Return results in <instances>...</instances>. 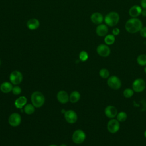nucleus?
<instances>
[{
    "label": "nucleus",
    "mask_w": 146,
    "mask_h": 146,
    "mask_svg": "<svg viewBox=\"0 0 146 146\" xmlns=\"http://www.w3.org/2000/svg\"><path fill=\"white\" fill-rule=\"evenodd\" d=\"M143 27L141 21L136 18H131L129 19L125 24V29L127 32L131 34L139 32Z\"/></svg>",
    "instance_id": "f257e3e1"
},
{
    "label": "nucleus",
    "mask_w": 146,
    "mask_h": 146,
    "mask_svg": "<svg viewBox=\"0 0 146 146\" xmlns=\"http://www.w3.org/2000/svg\"><path fill=\"white\" fill-rule=\"evenodd\" d=\"M119 14L115 11H111L108 13L104 18V21L106 23V25L111 27L116 26L119 23Z\"/></svg>",
    "instance_id": "f03ea898"
},
{
    "label": "nucleus",
    "mask_w": 146,
    "mask_h": 146,
    "mask_svg": "<svg viewBox=\"0 0 146 146\" xmlns=\"http://www.w3.org/2000/svg\"><path fill=\"white\" fill-rule=\"evenodd\" d=\"M32 104L36 108L42 107L44 103L45 98L43 94L39 91L34 92L31 96Z\"/></svg>",
    "instance_id": "7ed1b4c3"
},
{
    "label": "nucleus",
    "mask_w": 146,
    "mask_h": 146,
    "mask_svg": "<svg viewBox=\"0 0 146 146\" xmlns=\"http://www.w3.org/2000/svg\"><path fill=\"white\" fill-rule=\"evenodd\" d=\"M108 86L113 90H119L121 87V82L120 79L115 75L110 76L107 81Z\"/></svg>",
    "instance_id": "20e7f679"
},
{
    "label": "nucleus",
    "mask_w": 146,
    "mask_h": 146,
    "mask_svg": "<svg viewBox=\"0 0 146 146\" xmlns=\"http://www.w3.org/2000/svg\"><path fill=\"white\" fill-rule=\"evenodd\" d=\"M146 87L145 82L141 78L136 79L132 83V90L136 92H141L143 91Z\"/></svg>",
    "instance_id": "39448f33"
},
{
    "label": "nucleus",
    "mask_w": 146,
    "mask_h": 146,
    "mask_svg": "<svg viewBox=\"0 0 146 146\" xmlns=\"http://www.w3.org/2000/svg\"><path fill=\"white\" fill-rule=\"evenodd\" d=\"M86 139V133L81 129H77L72 134V139L74 143L80 144L82 143Z\"/></svg>",
    "instance_id": "423d86ee"
},
{
    "label": "nucleus",
    "mask_w": 146,
    "mask_h": 146,
    "mask_svg": "<svg viewBox=\"0 0 146 146\" xmlns=\"http://www.w3.org/2000/svg\"><path fill=\"white\" fill-rule=\"evenodd\" d=\"M107 130L111 133H116L120 129V122L115 119H111L107 123Z\"/></svg>",
    "instance_id": "0eeeda50"
},
{
    "label": "nucleus",
    "mask_w": 146,
    "mask_h": 146,
    "mask_svg": "<svg viewBox=\"0 0 146 146\" xmlns=\"http://www.w3.org/2000/svg\"><path fill=\"white\" fill-rule=\"evenodd\" d=\"M9 79L12 84L17 85L21 83L23 79V76L21 72L15 70L10 74Z\"/></svg>",
    "instance_id": "6e6552de"
},
{
    "label": "nucleus",
    "mask_w": 146,
    "mask_h": 146,
    "mask_svg": "<svg viewBox=\"0 0 146 146\" xmlns=\"http://www.w3.org/2000/svg\"><path fill=\"white\" fill-rule=\"evenodd\" d=\"M98 54L102 57H107L111 53V49L106 44H100L96 48Z\"/></svg>",
    "instance_id": "1a4fd4ad"
},
{
    "label": "nucleus",
    "mask_w": 146,
    "mask_h": 146,
    "mask_svg": "<svg viewBox=\"0 0 146 146\" xmlns=\"http://www.w3.org/2000/svg\"><path fill=\"white\" fill-rule=\"evenodd\" d=\"M8 121L11 126L17 127L21 123V117L18 113H13L9 116Z\"/></svg>",
    "instance_id": "9d476101"
},
{
    "label": "nucleus",
    "mask_w": 146,
    "mask_h": 146,
    "mask_svg": "<svg viewBox=\"0 0 146 146\" xmlns=\"http://www.w3.org/2000/svg\"><path fill=\"white\" fill-rule=\"evenodd\" d=\"M64 117L66 121L70 124L75 123L78 119L77 114L73 110H68L66 111L64 113Z\"/></svg>",
    "instance_id": "9b49d317"
},
{
    "label": "nucleus",
    "mask_w": 146,
    "mask_h": 146,
    "mask_svg": "<svg viewBox=\"0 0 146 146\" xmlns=\"http://www.w3.org/2000/svg\"><path fill=\"white\" fill-rule=\"evenodd\" d=\"M104 114L109 119H114L117 114L116 108L112 105L107 106L104 109Z\"/></svg>",
    "instance_id": "f8f14e48"
},
{
    "label": "nucleus",
    "mask_w": 146,
    "mask_h": 146,
    "mask_svg": "<svg viewBox=\"0 0 146 146\" xmlns=\"http://www.w3.org/2000/svg\"><path fill=\"white\" fill-rule=\"evenodd\" d=\"M90 18L92 22L95 25L101 24L104 20V17L103 15L99 12H95L92 13L91 15Z\"/></svg>",
    "instance_id": "ddd939ff"
},
{
    "label": "nucleus",
    "mask_w": 146,
    "mask_h": 146,
    "mask_svg": "<svg viewBox=\"0 0 146 146\" xmlns=\"http://www.w3.org/2000/svg\"><path fill=\"white\" fill-rule=\"evenodd\" d=\"M141 7L138 5L132 6L129 10V15L132 18H136L141 14Z\"/></svg>",
    "instance_id": "4468645a"
},
{
    "label": "nucleus",
    "mask_w": 146,
    "mask_h": 146,
    "mask_svg": "<svg viewBox=\"0 0 146 146\" xmlns=\"http://www.w3.org/2000/svg\"><path fill=\"white\" fill-rule=\"evenodd\" d=\"M108 31V27L105 24H100L96 28V33L99 36H106Z\"/></svg>",
    "instance_id": "2eb2a0df"
},
{
    "label": "nucleus",
    "mask_w": 146,
    "mask_h": 146,
    "mask_svg": "<svg viewBox=\"0 0 146 146\" xmlns=\"http://www.w3.org/2000/svg\"><path fill=\"white\" fill-rule=\"evenodd\" d=\"M56 98L62 104H65L69 101V96L65 91H60L58 92Z\"/></svg>",
    "instance_id": "dca6fc26"
},
{
    "label": "nucleus",
    "mask_w": 146,
    "mask_h": 146,
    "mask_svg": "<svg viewBox=\"0 0 146 146\" xmlns=\"http://www.w3.org/2000/svg\"><path fill=\"white\" fill-rule=\"evenodd\" d=\"M27 27L31 30L37 29L40 25V22L38 19L36 18H31L27 22Z\"/></svg>",
    "instance_id": "f3484780"
},
{
    "label": "nucleus",
    "mask_w": 146,
    "mask_h": 146,
    "mask_svg": "<svg viewBox=\"0 0 146 146\" xmlns=\"http://www.w3.org/2000/svg\"><path fill=\"white\" fill-rule=\"evenodd\" d=\"M27 98L24 96H21L17 98L14 102V105L17 108H22L27 103Z\"/></svg>",
    "instance_id": "a211bd4d"
},
{
    "label": "nucleus",
    "mask_w": 146,
    "mask_h": 146,
    "mask_svg": "<svg viewBox=\"0 0 146 146\" xmlns=\"http://www.w3.org/2000/svg\"><path fill=\"white\" fill-rule=\"evenodd\" d=\"M13 86L11 83L5 82L2 83L0 86V90L3 93H9L12 91Z\"/></svg>",
    "instance_id": "6ab92c4d"
},
{
    "label": "nucleus",
    "mask_w": 146,
    "mask_h": 146,
    "mask_svg": "<svg viewBox=\"0 0 146 146\" xmlns=\"http://www.w3.org/2000/svg\"><path fill=\"white\" fill-rule=\"evenodd\" d=\"M80 93L77 91H74L71 93L69 96V100L72 103H75L79 101V100L80 99Z\"/></svg>",
    "instance_id": "aec40b11"
},
{
    "label": "nucleus",
    "mask_w": 146,
    "mask_h": 146,
    "mask_svg": "<svg viewBox=\"0 0 146 146\" xmlns=\"http://www.w3.org/2000/svg\"><path fill=\"white\" fill-rule=\"evenodd\" d=\"M104 43L110 46L113 44L115 42V35L112 34H108L105 36V38L104 39Z\"/></svg>",
    "instance_id": "412c9836"
},
{
    "label": "nucleus",
    "mask_w": 146,
    "mask_h": 146,
    "mask_svg": "<svg viewBox=\"0 0 146 146\" xmlns=\"http://www.w3.org/2000/svg\"><path fill=\"white\" fill-rule=\"evenodd\" d=\"M35 107L31 104H26L23 107V110L24 112L27 114V115H31L35 111Z\"/></svg>",
    "instance_id": "4be33fe9"
},
{
    "label": "nucleus",
    "mask_w": 146,
    "mask_h": 146,
    "mask_svg": "<svg viewBox=\"0 0 146 146\" xmlns=\"http://www.w3.org/2000/svg\"><path fill=\"white\" fill-rule=\"evenodd\" d=\"M137 63L138 64L141 66H146V55L145 54H141L139 55L136 59Z\"/></svg>",
    "instance_id": "5701e85b"
},
{
    "label": "nucleus",
    "mask_w": 146,
    "mask_h": 146,
    "mask_svg": "<svg viewBox=\"0 0 146 146\" xmlns=\"http://www.w3.org/2000/svg\"><path fill=\"white\" fill-rule=\"evenodd\" d=\"M127 114L125 112L121 111L117 113L116 115V119L119 122H124L127 120Z\"/></svg>",
    "instance_id": "b1692460"
},
{
    "label": "nucleus",
    "mask_w": 146,
    "mask_h": 146,
    "mask_svg": "<svg viewBox=\"0 0 146 146\" xmlns=\"http://www.w3.org/2000/svg\"><path fill=\"white\" fill-rule=\"evenodd\" d=\"M99 76L103 79H107L110 76V71L107 68L100 69L99 72Z\"/></svg>",
    "instance_id": "393cba45"
},
{
    "label": "nucleus",
    "mask_w": 146,
    "mask_h": 146,
    "mask_svg": "<svg viewBox=\"0 0 146 146\" xmlns=\"http://www.w3.org/2000/svg\"><path fill=\"white\" fill-rule=\"evenodd\" d=\"M123 95L126 98H131L134 94V91L132 90V88H127L123 91Z\"/></svg>",
    "instance_id": "a878e982"
},
{
    "label": "nucleus",
    "mask_w": 146,
    "mask_h": 146,
    "mask_svg": "<svg viewBox=\"0 0 146 146\" xmlns=\"http://www.w3.org/2000/svg\"><path fill=\"white\" fill-rule=\"evenodd\" d=\"M79 59L82 62H85L86 61L88 58V53L85 51H82L79 55Z\"/></svg>",
    "instance_id": "bb28decb"
},
{
    "label": "nucleus",
    "mask_w": 146,
    "mask_h": 146,
    "mask_svg": "<svg viewBox=\"0 0 146 146\" xmlns=\"http://www.w3.org/2000/svg\"><path fill=\"white\" fill-rule=\"evenodd\" d=\"M22 90H21V88L20 87L18 86H15L14 87H13V89H12V92L14 95H18L19 94H21Z\"/></svg>",
    "instance_id": "cd10ccee"
},
{
    "label": "nucleus",
    "mask_w": 146,
    "mask_h": 146,
    "mask_svg": "<svg viewBox=\"0 0 146 146\" xmlns=\"http://www.w3.org/2000/svg\"><path fill=\"white\" fill-rule=\"evenodd\" d=\"M139 32L140 35L143 38H146V26L143 27Z\"/></svg>",
    "instance_id": "c85d7f7f"
},
{
    "label": "nucleus",
    "mask_w": 146,
    "mask_h": 146,
    "mask_svg": "<svg viewBox=\"0 0 146 146\" xmlns=\"http://www.w3.org/2000/svg\"><path fill=\"white\" fill-rule=\"evenodd\" d=\"M120 34V29L117 27H115L112 30V34L115 35H117Z\"/></svg>",
    "instance_id": "c756f323"
},
{
    "label": "nucleus",
    "mask_w": 146,
    "mask_h": 146,
    "mask_svg": "<svg viewBox=\"0 0 146 146\" xmlns=\"http://www.w3.org/2000/svg\"><path fill=\"white\" fill-rule=\"evenodd\" d=\"M140 5L143 9H146V0H141Z\"/></svg>",
    "instance_id": "7c9ffc66"
},
{
    "label": "nucleus",
    "mask_w": 146,
    "mask_h": 146,
    "mask_svg": "<svg viewBox=\"0 0 146 146\" xmlns=\"http://www.w3.org/2000/svg\"><path fill=\"white\" fill-rule=\"evenodd\" d=\"M143 17H146V9H142L141 11V14Z\"/></svg>",
    "instance_id": "2f4dec72"
},
{
    "label": "nucleus",
    "mask_w": 146,
    "mask_h": 146,
    "mask_svg": "<svg viewBox=\"0 0 146 146\" xmlns=\"http://www.w3.org/2000/svg\"><path fill=\"white\" fill-rule=\"evenodd\" d=\"M144 135L145 137L146 138V130L144 131Z\"/></svg>",
    "instance_id": "473e14b6"
},
{
    "label": "nucleus",
    "mask_w": 146,
    "mask_h": 146,
    "mask_svg": "<svg viewBox=\"0 0 146 146\" xmlns=\"http://www.w3.org/2000/svg\"><path fill=\"white\" fill-rule=\"evenodd\" d=\"M144 72L146 74V66H145V67H144Z\"/></svg>",
    "instance_id": "72a5a7b5"
},
{
    "label": "nucleus",
    "mask_w": 146,
    "mask_h": 146,
    "mask_svg": "<svg viewBox=\"0 0 146 146\" xmlns=\"http://www.w3.org/2000/svg\"><path fill=\"white\" fill-rule=\"evenodd\" d=\"M60 146H67L66 144H61Z\"/></svg>",
    "instance_id": "f704fd0d"
},
{
    "label": "nucleus",
    "mask_w": 146,
    "mask_h": 146,
    "mask_svg": "<svg viewBox=\"0 0 146 146\" xmlns=\"http://www.w3.org/2000/svg\"><path fill=\"white\" fill-rule=\"evenodd\" d=\"M49 146H58V145H55V144H51V145H49Z\"/></svg>",
    "instance_id": "c9c22d12"
},
{
    "label": "nucleus",
    "mask_w": 146,
    "mask_h": 146,
    "mask_svg": "<svg viewBox=\"0 0 146 146\" xmlns=\"http://www.w3.org/2000/svg\"><path fill=\"white\" fill-rule=\"evenodd\" d=\"M0 65H1V60H0Z\"/></svg>",
    "instance_id": "e433bc0d"
}]
</instances>
